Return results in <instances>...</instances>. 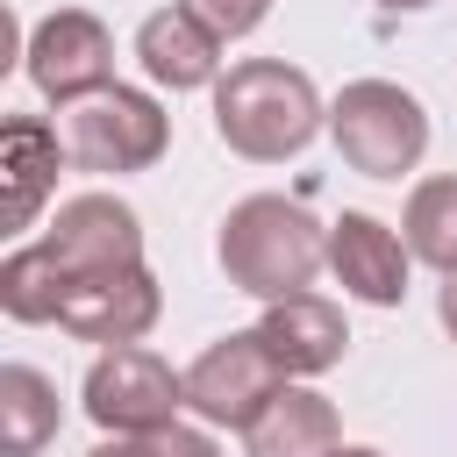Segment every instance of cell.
Wrapping results in <instances>:
<instances>
[{"label":"cell","instance_id":"6da1fadb","mask_svg":"<svg viewBox=\"0 0 457 457\" xmlns=\"http://www.w3.org/2000/svg\"><path fill=\"white\" fill-rule=\"evenodd\" d=\"M321 129V93L300 64L278 57H250L228 64L214 79V136L250 157V164H278L293 150H307V136Z\"/></svg>","mask_w":457,"mask_h":457},{"label":"cell","instance_id":"7a4b0ae2","mask_svg":"<svg viewBox=\"0 0 457 457\" xmlns=\"http://www.w3.org/2000/svg\"><path fill=\"white\" fill-rule=\"evenodd\" d=\"M214 250H221L228 286H243V293H257V300H293V293H307V278L328 264L321 221H314L300 200H278V193L236 200Z\"/></svg>","mask_w":457,"mask_h":457},{"label":"cell","instance_id":"3957f363","mask_svg":"<svg viewBox=\"0 0 457 457\" xmlns=\"http://www.w3.org/2000/svg\"><path fill=\"white\" fill-rule=\"evenodd\" d=\"M328 136H336V150H343L350 171H364V179H400V171H414L421 150H428V114H421V100H414L407 86H393V79H357V86L336 93Z\"/></svg>","mask_w":457,"mask_h":457},{"label":"cell","instance_id":"277c9868","mask_svg":"<svg viewBox=\"0 0 457 457\" xmlns=\"http://www.w3.org/2000/svg\"><path fill=\"white\" fill-rule=\"evenodd\" d=\"M57 136H64V157H71L79 171H143V164L164 157L171 121H164V107H157L150 93L107 86V93L64 107V129H57Z\"/></svg>","mask_w":457,"mask_h":457},{"label":"cell","instance_id":"5b68a950","mask_svg":"<svg viewBox=\"0 0 457 457\" xmlns=\"http://www.w3.org/2000/svg\"><path fill=\"white\" fill-rule=\"evenodd\" d=\"M186 407V371H171L164 357L121 343L86 371V414L107 436H150V428H179Z\"/></svg>","mask_w":457,"mask_h":457},{"label":"cell","instance_id":"8992f818","mask_svg":"<svg viewBox=\"0 0 457 457\" xmlns=\"http://www.w3.org/2000/svg\"><path fill=\"white\" fill-rule=\"evenodd\" d=\"M278 386H286V371H278V357L264 350L257 328H236L186 364V407L214 428H250Z\"/></svg>","mask_w":457,"mask_h":457},{"label":"cell","instance_id":"52a82bcc","mask_svg":"<svg viewBox=\"0 0 457 457\" xmlns=\"http://www.w3.org/2000/svg\"><path fill=\"white\" fill-rule=\"evenodd\" d=\"M21 57H29L36 93L57 100V107H79V100H93V93L114 86V36L86 7H57L50 21H36V36H29Z\"/></svg>","mask_w":457,"mask_h":457},{"label":"cell","instance_id":"ba28073f","mask_svg":"<svg viewBox=\"0 0 457 457\" xmlns=\"http://www.w3.org/2000/svg\"><path fill=\"white\" fill-rule=\"evenodd\" d=\"M43 250L57 257L64 286L71 278H93V271H129V264H143V221L114 193H79V200L57 207Z\"/></svg>","mask_w":457,"mask_h":457},{"label":"cell","instance_id":"9c48e42d","mask_svg":"<svg viewBox=\"0 0 457 457\" xmlns=\"http://www.w3.org/2000/svg\"><path fill=\"white\" fill-rule=\"evenodd\" d=\"M157 307H164V293H157V278H150L143 264H129V271H93V278H71V286H64L57 328H71L79 343L121 350V343H136V336L157 321Z\"/></svg>","mask_w":457,"mask_h":457},{"label":"cell","instance_id":"30bf717a","mask_svg":"<svg viewBox=\"0 0 457 457\" xmlns=\"http://www.w3.org/2000/svg\"><path fill=\"white\" fill-rule=\"evenodd\" d=\"M407 257L414 250L371 214H343L328 228V271L343 278V293H357L371 307H400L407 300Z\"/></svg>","mask_w":457,"mask_h":457},{"label":"cell","instance_id":"8fae6325","mask_svg":"<svg viewBox=\"0 0 457 457\" xmlns=\"http://www.w3.org/2000/svg\"><path fill=\"white\" fill-rule=\"evenodd\" d=\"M264 350L278 357L286 378H307V371H328L343 364L350 350V328H343V307H328L321 293H293V300H271L264 321H257Z\"/></svg>","mask_w":457,"mask_h":457},{"label":"cell","instance_id":"7c38bea8","mask_svg":"<svg viewBox=\"0 0 457 457\" xmlns=\"http://www.w3.org/2000/svg\"><path fill=\"white\" fill-rule=\"evenodd\" d=\"M136 57L157 86L171 93H193V86H214L221 79V36L200 29L186 7H157L143 29H136Z\"/></svg>","mask_w":457,"mask_h":457},{"label":"cell","instance_id":"4fadbf2b","mask_svg":"<svg viewBox=\"0 0 457 457\" xmlns=\"http://www.w3.org/2000/svg\"><path fill=\"white\" fill-rule=\"evenodd\" d=\"M243 450L250 457H336V407L307 386H278L264 400V414L243 428Z\"/></svg>","mask_w":457,"mask_h":457},{"label":"cell","instance_id":"5bb4252c","mask_svg":"<svg viewBox=\"0 0 457 457\" xmlns=\"http://www.w3.org/2000/svg\"><path fill=\"white\" fill-rule=\"evenodd\" d=\"M57 164H71V157H64V136H57V129H43L36 114H7V129H0V171H7V228H29V221H36L43 193L57 186Z\"/></svg>","mask_w":457,"mask_h":457},{"label":"cell","instance_id":"9a60e30c","mask_svg":"<svg viewBox=\"0 0 457 457\" xmlns=\"http://www.w3.org/2000/svg\"><path fill=\"white\" fill-rule=\"evenodd\" d=\"M57 386L36 364H0V457H36L57 436Z\"/></svg>","mask_w":457,"mask_h":457},{"label":"cell","instance_id":"2e32d148","mask_svg":"<svg viewBox=\"0 0 457 457\" xmlns=\"http://www.w3.org/2000/svg\"><path fill=\"white\" fill-rule=\"evenodd\" d=\"M0 307H7V321H57V307H64V271H57V257H50L43 243L7 250V264H0Z\"/></svg>","mask_w":457,"mask_h":457},{"label":"cell","instance_id":"e0dca14e","mask_svg":"<svg viewBox=\"0 0 457 457\" xmlns=\"http://www.w3.org/2000/svg\"><path fill=\"white\" fill-rule=\"evenodd\" d=\"M400 228H407V250H414L421 264H436L443 278H457V179H428V186H414Z\"/></svg>","mask_w":457,"mask_h":457},{"label":"cell","instance_id":"ac0fdd59","mask_svg":"<svg viewBox=\"0 0 457 457\" xmlns=\"http://www.w3.org/2000/svg\"><path fill=\"white\" fill-rule=\"evenodd\" d=\"M86 457H221V450L200 428H150V436H114V443H100Z\"/></svg>","mask_w":457,"mask_h":457},{"label":"cell","instance_id":"d6986e66","mask_svg":"<svg viewBox=\"0 0 457 457\" xmlns=\"http://www.w3.org/2000/svg\"><path fill=\"white\" fill-rule=\"evenodd\" d=\"M200 29H214L221 43H236V36H250L264 14H271V0H179Z\"/></svg>","mask_w":457,"mask_h":457},{"label":"cell","instance_id":"ffe728a7","mask_svg":"<svg viewBox=\"0 0 457 457\" xmlns=\"http://www.w3.org/2000/svg\"><path fill=\"white\" fill-rule=\"evenodd\" d=\"M443 328H450V336H457V278H450V286H443Z\"/></svg>","mask_w":457,"mask_h":457},{"label":"cell","instance_id":"44dd1931","mask_svg":"<svg viewBox=\"0 0 457 457\" xmlns=\"http://www.w3.org/2000/svg\"><path fill=\"white\" fill-rule=\"evenodd\" d=\"M378 7H428V0H378Z\"/></svg>","mask_w":457,"mask_h":457},{"label":"cell","instance_id":"7402d4cb","mask_svg":"<svg viewBox=\"0 0 457 457\" xmlns=\"http://www.w3.org/2000/svg\"><path fill=\"white\" fill-rule=\"evenodd\" d=\"M336 457H378V450H336Z\"/></svg>","mask_w":457,"mask_h":457}]
</instances>
